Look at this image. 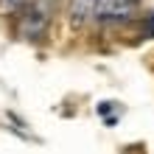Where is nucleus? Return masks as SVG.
<instances>
[{"mask_svg": "<svg viewBox=\"0 0 154 154\" xmlns=\"http://www.w3.org/2000/svg\"><path fill=\"white\" fill-rule=\"evenodd\" d=\"M51 25V6L48 0H31L28 6L20 11V20H17V34L28 42H37L48 34Z\"/></svg>", "mask_w": 154, "mask_h": 154, "instance_id": "nucleus-1", "label": "nucleus"}, {"mask_svg": "<svg viewBox=\"0 0 154 154\" xmlns=\"http://www.w3.org/2000/svg\"><path fill=\"white\" fill-rule=\"evenodd\" d=\"M146 34H149V37H154V14L149 17V25H146Z\"/></svg>", "mask_w": 154, "mask_h": 154, "instance_id": "nucleus-2", "label": "nucleus"}]
</instances>
